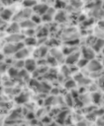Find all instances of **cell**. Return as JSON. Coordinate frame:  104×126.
I'll list each match as a JSON object with an SVG mask.
<instances>
[{
    "label": "cell",
    "mask_w": 104,
    "mask_h": 126,
    "mask_svg": "<svg viewBox=\"0 0 104 126\" xmlns=\"http://www.w3.org/2000/svg\"><path fill=\"white\" fill-rule=\"evenodd\" d=\"M20 26L22 28H33L35 26V23L33 21L26 20V21H23L22 23H20Z\"/></svg>",
    "instance_id": "9"
},
{
    "label": "cell",
    "mask_w": 104,
    "mask_h": 126,
    "mask_svg": "<svg viewBox=\"0 0 104 126\" xmlns=\"http://www.w3.org/2000/svg\"><path fill=\"white\" fill-rule=\"evenodd\" d=\"M104 45V40L103 39H97L96 43L94 44V49L95 50H99L102 48V46Z\"/></svg>",
    "instance_id": "10"
},
{
    "label": "cell",
    "mask_w": 104,
    "mask_h": 126,
    "mask_svg": "<svg viewBox=\"0 0 104 126\" xmlns=\"http://www.w3.org/2000/svg\"><path fill=\"white\" fill-rule=\"evenodd\" d=\"M83 56L85 57L86 60L93 58V51L89 48H83Z\"/></svg>",
    "instance_id": "7"
},
{
    "label": "cell",
    "mask_w": 104,
    "mask_h": 126,
    "mask_svg": "<svg viewBox=\"0 0 104 126\" xmlns=\"http://www.w3.org/2000/svg\"><path fill=\"white\" fill-rule=\"evenodd\" d=\"M28 50L25 49V48H21L20 50H18L17 52H16V57L18 58V59H22V58L26 57L28 55Z\"/></svg>",
    "instance_id": "5"
},
{
    "label": "cell",
    "mask_w": 104,
    "mask_h": 126,
    "mask_svg": "<svg viewBox=\"0 0 104 126\" xmlns=\"http://www.w3.org/2000/svg\"><path fill=\"white\" fill-rule=\"evenodd\" d=\"M101 68V65L100 63H98L97 61H91L89 63V69L92 70V71H97Z\"/></svg>",
    "instance_id": "8"
},
{
    "label": "cell",
    "mask_w": 104,
    "mask_h": 126,
    "mask_svg": "<svg viewBox=\"0 0 104 126\" xmlns=\"http://www.w3.org/2000/svg\"><path fill=\"white\" fill-rule=\"evenodd\" d=\"M55 19H57L59 22H63L66 20V14L62 13V12H60L57 14V17H55Z\"/></svg>",
    "instance_id": "12"
},
{
    "label": "cell",
    "mask_w": 104,
    "mask_h": 126,
    "mask_svg": "<svg viewBox=\"0 0 104 126\" xmlns=\"http://www.w3.org/2000/svg\"><path fill=\"white\" fill-rule=\"evenodd\" d=\"M52 19V16L51 15H49V14H44V17H43V20L45 21H50Z\"/></svg>",
    "instance_id": "14"
},
{
    "label": "cell",
    "mask_w": 104,
    "mask_h": 126,
    "mask_svg": "<svg viewBox=\"0 0 104 126\" xmlns=\"http://www.w3.org/2000/svg\"><path fill=\"white\" fill-rule=\"evenodd\" d=\"M12 16V12L8 9H4L1 13H0V17H1V19L3 20H9Z\"/></svg>",
    "instance_id": "4"
},
{
    "label": "cell",
    "mask_w": 104,
    "mask_h": 126,
    "mask_svg": "<svg viewBox=\"0 0 104 126\" xmlns=\"http://www.w3.org/2000/svg\"><path fill=\"white\" fill-rule=\"evenodd\" d=\"M33 22H34L35 24H37V23H40V22H41V19H40L39 17H36V16H34V17H33Z\"/></svg>",
    "instance_id": "15"
},
{
    "label": "cell",
    "mask_w": 104,
    "mask_h": 126,
    "mask_svg": "<svg viewBox=\"0 0 104 126\" xmlns=\"http://www.w3.org/2000/svg\"><path fill=\"white\" fill-rule=\"evenodd\" d=\"M22 47V44H7L6 46H4V49H3V51L4 53L6 54H12L13 52L16 53L18 51V50H20Z\"/></svg>",
    "instance_id": "1"
},
{
    "label": "cell",
    "mask_w": 104,
    "mask_h": 126,
    "mask_svg": "<svg viewBox=\"0 0 104 126\" xmlns=\"http://www.w3.org/2000/svg\"><path fill=\"white\" fill-rule=\"evenodd\" d=\"M18 30H19V26L16 23H14V24H12L10 26V28L8 29V32H9V33H17Z\"/></svg>",
    "instance_id": "11"
},
{
    "label": "cell",
    "mask_w": 104,
    "mask_h": 126,
    "mask_svg": "<svg viewBox=\"0 0 104 126\" xmlns=\"http://www.w3.org/2000/svg\"><path fill=\"white\" fill-rule=\"evenodd\" d=\"M24 65H25L26 69L29 71H34L36 68V62L33 59H27L25 62H24Z\"/></svg>",
    "instance_id": "2"
},
{
    "label": "cell",
    "mask_w": 104,
    "mask_h": 126,
    "mask_svg": "<svg viewBox=\"0 0 104 126\" xmlns=\"http://www.w3.org/2000/svg\"><path fill=\"white\" fill-rule=\"evenodd\" d=\"M86 62H87L86 59H84V60H80V61H79V66H83V65H85Z\"/></svg>",
    "instance_id": "17"
},
{
    "label": "cell",
    "mask_w": 104,
    "mask_h": 126,
    "mask_svg": "<svg viewBox=\"0 0 104 126\" xmlns=\"http://www.w3.org/2000/svg\"><path fill=\"white\" fill-rule=\"evenodd\" d=\"M37 13H40V14H45L47 11H48V6L45 5V4H39V5H36L35 6V9H34Z\"/></svg>",
    "instance_id": "3"
},
{
    "label": "cell",
    "mask_w": 104,
    "mask_h": 126,
    "mask_svg": "<svg viewBox=\"0 0 104 126\" xmlns=\"http://www.w3.org/2000/svg\"><path fill=\"white\" fill-rule=\"evenodd\" d=\"M77 59H78V53H71L68 55L67 62V64H73L74 62H76Z\"/></svg>",
    "instance_id": "6"
},
{
    "label": "cell",
    "mask_w": 104,
    "mask_h": 126,
    "mask_svg": "<svg viewBox=\"0 0 104 126\" xmlns=\"http://www.w3.org/2000/svg\"><path fill=\"white\" fill-rule=\"evenodd\" d=\"M26 44H35L36 40L34 38H26Z\"/></svg>",
    "instance_id": "13"
},
{
    "label": "cell",
    "mask_w": 104,
    "mask_h": 126,
    "mask_svg": "<svg viewBox=\"0 0 104 126\" xmlns=\"http://www.w3.org/2000/svg\"><path fill=\"white\" fill-rule=\"evenodd\" d=\"M35 1H25V5H29V6H32V5H35Z\"/></svg>",
    "instance_id": "16"
},
{
    "label": "cell",
    "mask_w": 104,
    "mask_h": 126,
    "mask_svg": "<svg viewBox=\"0 0 104 126\" xmlns=\"http://www.w3.org/2000/svg\"><path fill=\"white\" fill-rule=\"evenodd\" d=\"M2 58H3V55H2V54H0V60H1Z\"/></svg>",
    "instance_id": "18"
}]
</instances>
